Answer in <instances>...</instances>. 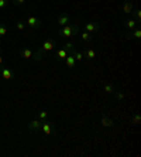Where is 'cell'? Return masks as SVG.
Instances as JSON below:
<instances>
[{
  "instance_id": "cell-25",
  "label": "cell",
  "mask_w": 141,
  "mask_h": 157,
  "mask_svg": "<svg viewBox=\"0 0 141 157\" xmlns=\"http://www.w3.org/2000/svg\"><path fill=\"white\" fill-rule=\"evenodd\" d=\"M140 122H141V116H140V115H134L133 125H140Z\"/></svg>"
},
{
  "instance_id": "cell-24",
  "label": "cell",
  "mask_w": 141,
  "mask_h": 157,
  "mask_svg": "<svg viewBox=\"0 0 141 157\" xmlns=\"http://www.w3.org/2000/svg\"><path fill=\"white\" fill-rule=\"evenodd\" d=\"M16 27H17V30H24V27H25V23H24L23 20H20V21H17Z\"/></svg>"
},
{
  "instance_id": "cell-26",
  "label": "cell",
  "mask_w": 141,
  "mask_h": 157,
  "mask_svg": "<svg viewBox=\"0 0 141 157\" xmlns=\"http://www.w3.org/2000/svg\"><path fill=\"white\" fill-rule=\"evenodd\" d=\"M134 13H135V17H137V21L140 23V20H141V10H135Z\"/></svg>"
},
{
  "instance_id": "cell-20",
  "label": "cell",
  "mask_w": 141,
  "mask_h": 157,
  "mask_svg": "<svg viewBox=\"0 0 141 157\" xmlns=\"http://www.w3.org/2000/svg\"><path fill=\"white\" fill-rule=\"evenodd\" d=\"M104 92H106V94H113V92H114V87L110 85V84H106V85H104Z\"/></svg>"
},
{
  "instance_id": "cell-21",
  "label": "cell",
  "mask_w": 141,
  "mask_h": 157,
  "mask_svg": "<svg viewBox=\"0 0 141 157\" xmlns=\"http://www.w3.org/2000/svg\"><path fill=\"white\" fill-rule=\"evenodd\" d=\"M38 118H39V120H45V119L48 118V113L45 112V110H39V113H38Z\"/></svg>"
},
{
  "instance_id": "cell-17",
  "label": "cell",
  "mask_w": 141,
  "mask_h": 157,
  "mask_svg": "<svg viewBox=\"0 0 141 157\" xmlns=\"http://www.w3.org/2000/svg\"><path fill=\"white\" fill-rule=\"evenodd\" d=\"M127 27H128V30H131V31H133L134 28H137V27H138V21L128 20V21H127Z\"/></svg>"
},
{
  "instance_id": "cell-2",
  "label": "cell",
  "mask_w": 141,
  "mask_h": 157,
  "mask_svg": "<svg viewBox=\"0 0 141 157\" xmlns=\"http://www.w3.org/2000/svg\"><path fill=\"white\" fill-rule=\"evenodd\" d=\"M55 48V41L52 38H48V40H45L44 43H42V47H41V50L42 51H52Z\"/></svg>"
},
{
  "instance_id": "cell-6",
  "label": "cell",
  "mask_w": 141,
  "mask_h": 157,
  "mask_svg": "<svg viewBox=\"0 0 141 157\" xmlns=\"http://www.w3.org/2000/svg\"><path fill=\"white\" fill-rule=\"evenodd\" d=\"M0 77H1L3 79H6V81H10V79H13V72L8 70V68H1Z\"/></svg>"
},
{
  "instance_id": "cell-31",
  "label": "cell",
  "mask_w": 141,
  "mask_h": 157,
  "mask_svg": "<svg viewBox=\"0 0 141 157\" xmlns=\"http://www.w3.org/2000/svg\"><path fill=\"white\" fill-rule=\"evenodd\" d=\"M0 55H1V48H0Z\"/></svg>"
},
{
  "instance_id": "cell-18",
  "label": "cell",
  "mask_w": 141,
  "mask_h": 157,
  "mask_svg": "<svg viewBox=\"0 0 141 157\" xmlns=\"http://www.w3.org/2000/svg\"><path fill=\"white\" fill-rule=\"evenodd\" d=\"M72 55L75 57V60H76V61H82V60H83V54H82V53H79V51H76V50H73Z\"/></svg>"
},
{
  "instance_id": "cell-16",
  "label": "cell",
  "mask_w": 141,
  "mask_h": 157,
  "mask_svg": "<svg viewBox=\"0 0 141 157\" xmlns=\"http://www.w3.org/2000/svg\"><path fill=\"white\" fill-rule=\"evenodd\" d=\"M79 34H80V38H82V41H90V40H92V36H90V33L82 31V33H79Z\"/></svg>"
},
{
  "instance_id": "cell-14",
  "label": "cell",
  "mask_w": 141,
  "mask_h": 157,
  "mask_svg": "<svg viewBox=\"0 0 141 157\" xmlns=\"http://www.w3.org/2000/svg\"><path fill=\"white\" fill-rule=\"evenodd\" d=\"M66 55H68V51H66L65 48L58 50V53H56V57H58L59 60H65V58H66Z\"/></svg>"
},
{
  "instance_id": "cell-10",
  "label": "cell",
  "mask_w": 141,
  "mask_h": 157,
  "mask_svg": "<svg viewBox=\"0 0 141 157\" xmlns=\"http://www.w3.org/2000/svg\"><path fill=\"white\" fill-rule=\"evenodd\" d=\"M100 123H102L103 127H111V126H113V120H111L109 116H103Z\"/></svg>"
},
{
  "instance_id": "cell-19",
  "label": "cell",
  "mask_w": 141,
  "mask_h": 157,
  "mask_svg": "<svg viewBox=\"0 0 141 157\" xmlns=\"http://www.w3.org/2000/svg\"><path fill=\"white\" fill-rule=\"evenodd\" d=\"M133 37L134 38H137V40L141 38V28L140 27H137V28H134L133 30Z\"/></svg>"
},
{
  "instance_id": "cell-30",
  "label": "cell",
  "mask_w": 141,
  "mask_h": 157,
  "mask_svg": "<svg viewBox=\"0 0 141 157\" xmlns=\"http://www.w3.org/2000/svg\"><path fill=\"white\" fill-rule=\"evenodd\" d=\"M1 63H3V57L0 55V65H1Z\"/></svg>"
},
{
  "instance_id": "cell-8",
  "label": "cell",
  "mask_w": 141,
  "mask_h": 157,
  "mask_svg": "<svg viewBox=\"0 0 141 157\" xmlns=\"http://www.w3.org/2000/svg\"><path fill=\"white\" fill-rule=\"evenodd\" d=\"M123 11H124L125 14H131L134 11V6L131 1H125L124 4H123Z\"/></svg>"
},
{
  "instance_id": "cell-13",
  "label": "cell",
  "mask_w": 141,
  "mask_h": 157,
  "mask_svg": "<svg viewBox=\"0 0 141 157\" xmlns=\"http://www.w3.org/2000/svg\"><path fill=\"white\" fill-rule=\"evenodd\" d=\"M85 55H86L87 60H93L94 57H96V53H94L93 48L87 47V48H85Z\"/></svg>"
},
{
  "instance_id": "cell-4",
  "label": "cell",
  "mask_w": 141,
  "mask_h": 157,
  "mask_svg": "<svg viewBox=\"0 0 141 157\" xmlns=\"http://www.w3.org/2000/svg\"><path fill=\"white\" fill-rule=\"evenodd\" d=\"M85 31H87V33L99 31V24L96 23V21H90V23H87L86 26H85Z\"/></svg>"
},
{
  "instance_id": "cell-15",
  "label": "cell",
  "mask_w": 141,
  "mask_h": 157,
  "mask_svg": "<svg viewBox=\"0 0 141 157\" xmlns=\"http://www.w3.org/2000/svg\"><path fill=\"white\" fill-rule=\"evenodd\" d=\"M42 53H44V51L39 48L37 53H32V57H31V58H34L35 61H41V60H42Z\"/></svg>"
},
{
  "instance_id": "cell-29",
  "label": "cell",
  "mask_w": 141,
  "mask_h": 157,
  "mask_svg": "<svg viewBox=\"0 0 141 157\" xmlns=\"http://www.w3.org/2000/svg\"><path fill=\"white\" fill-rule=\"evenodd\" d=\"M24 1H25V0H13V3H14V4H23Z\"/></svg>"
},
{
  "instance_id": "cell-12",
  "label": "cell",
  "mask_w": 141,
  "mask_h": 157,
  "mask_svg": "<svg viewBox=\"0 0 141 157\" xmlns=\"http://www.w3.org/2000/svg\"><path fill=\"white\" fill-rule=\"evenodd\" d=\"M65 61H66V65H68L69 68H73V67H75V64H76V60H75V57H73V55H66Z\"/></svg>"
},
{
  "instance_id": "cell-22",
  "label": "cell",
  "mask_w": 141,
  "mask_h": 157,
  "mask_svg": "<svg viewBox=\"0 0 141 157\" xmlns=\"http://www.w3.org/2000/svg\"><path fill=\"white\" fill-rule=\"evenodd\" d=\"M7 34V27L4 26V24L0 23V37H3V36H6Z\"/></svg>"
},
{
  "instance_id": "cell-28",
  "label": "cell",
  "mask_w": 141,
  "mask_h": 157,
  "mask_svg": "<svg viewBox=\"0 0 141 157\" xmlns=\"http://www.w3.org/2000/svg\"><path fill=\"white\" fill-rule=\"evenodd\" d=\"M6 4H7V0H0V10L6 7Z\"/></svg>"
},
{
  "instance_id": "cell-7",
  "label": "cell",
  "mask_w": 141,
  "mask_h": 157,
  "mask_svg": "<svg viewBox=\"0 0 141 157\" xmlns=\"http://www.w3.org/2000/svg\"><path fill=\"white\" fill-rule=\"evenodd\" d=\"M41 123H42V120H39V119H35V120H32L31 123L28 125V129L30 130H38V129H41Z\"/></svg>"
},
{
  "instance_id": "cell-11",
  "label": "cell",
  "mask_w": 141,
  "mask_h": 157,
  "mask_svg": "<svg viewBox=\"0 0 141 157\" xmlns=\"http://www.w3.org/2000/svg\"><path fill=\"white\" fill-rule=\"evenodd\" d=\"M20 54H21V57H23V58L28 60V58H31V57H32V51L30 50V48H21Z\"/></svg>"
},
{
  "instance_id": "cell-5",
  "label": "cell",
  "mask_w": 141,
  "mask_h": 157,
  "mask_svg": "<svg viewBox=\"0 0 141 157\" xmlns=\"http://www.w3.org/2000/svg\"><path fill=\"white\" fill-rule=\"evenodd\" d=\"M41 129H42V132H44V134H47V136H49L51 134V132H52V123L51 122H42L41 123Z\"/></svg>"
},
{
  "instance_id": "cell-3",
  "label": "cell",
  "mask_w": 141,
  "mask_h": 157,
  "mask_svg": "<svg viewBox=\"0 0 141 157\" xmlns=\"http://www.w3.org/2000/svg\"><path fill=\"white\" fill-rule=\"evenodd\" d=\"M25 23L28 24L31 28H37V27L41 26V20L37 18V17H34V16H30V17H27V21H25Z\"/></svg>"
},
{
  "instance_id": "cell-9",
  "label": "cell",
  "mask_w": 141,
  "mask_h": 157,
  "mask_svg": "<svg viewBox=\"0 0 141 157\" xmlns=\"http://www.w3.org/2000/svg\"><path fill=\"white\" fill-rule=\"evenodd\" d=\"M69 23V16L68 14H61V16L58 17V24L61 26V27H63V26H66V24Z\"/></svg>"
},
{
  "instance_id": "cell-27",
  "label": "cell",
  "mask_w": 141,
  "mask_h": 157,
  "mask_svg": "<svg viewBox=\"0 0 141 157\" xmlns=\"http://www.w3.org/2000/svg\"><path fill=\"white\" fill-rule=\"evenodd\" d=\"M116 98L121 101V99H124V98H125V95H124V94H121V92H117V94H116Z\"/></svg>"
},
{
  "instance_id": "cell-1",
  "label": "cell",
  "mask_w": 141,
  "mask_h": 157,
  "mask_svg": "<svg viewBox=\"0 0 141 157\" xmlns=\"http://www.w3.org/2000/svg\"><path fill=\"white\" fill-rule=\"evenodd\" d=\"M58 33H59V36H63V37H72L73 34H79V27L78 26H69V24H66Z\"/></svg>"
},
{
  "instance_id": "cell-32",
  "label": "cell",
  "mask_w": 141,
  "mask_h": 157,
  "mask_svg": "<svg viewBox=\"0 0 141 157\" xmlns=\"http://www.w3.org/2000/svg\"><path fill=\"white\" fill-rule=\"evenodd\" d=\"M0 74H1V68H0Z\"/></svg>"
},
{
  "instance_id": "cell-23",
  "label": "cell",
  "mask_w": 141,
  "mask_h": 157,
  "mask_svg": "<svg viewBox=\"0 0 141 157\" xmlns=\"http://www.w3.org/2000/svg\"><path fill=\"white\" fill-rule=\"evenodd\" d=\"M65 50H66V51H68V54H72V53H73V50H75V48H73V44H72V43H66V44H65Z\"/></svg>"
}]
</instances>
